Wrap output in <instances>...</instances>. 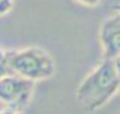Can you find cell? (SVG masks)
I'll list each match as a JSON object with an SVG mask.
<instances>
[{
	"mask_svg": "<svg viewBox=\"0 0 120 114\" xmlns=\"http://www.w3.org/2000/svg\"><path fill=\"white\" fill-rule=\"evenodd\" d=\"M120 76L112 61L103 59L90 72L76 88V100L85 111H97L119 94Z\"/></svg>",
	"mask_w": 120,
	"mask_h": 114,
	"instance_id": "cell-1",
	"label": "cell"
},
{
	"mask_svg": "<svg viewBox=\"0 0 120 114\" xmlns=\"http://www.w3.org/2000/svg\"><path fill=\"white\" fill-rule=\"evenodd\" d=\"M5 62L12 75L27 81H44L55 73L53 58L40 47H26L21 50L5 52Z\"/></svg>",
	"mask_w": 120,
	"mask_h": 114,
	"instance_id": "cell-2",
	"label": "cell"
},
{
	"mask_svg": "<svg viewBox=\"0 0 120 114\" xmlns=\"http://www.w3.org/2000/svg\"><path fill=\"white\" fill-rule=\"evenodd\" d=\"M34 87L35 82L17 75H8L0 79V102L5 103L6 108H12L20 113L29 103Z\"/></svg>",
	"mask_w": 120,
	"mask_h": 114,
	"instance_id": "cell-3",
	"label": "cell"
},
{
	"mask_svg": "<svg viewBox=\"0 0 120 114\" xmlns=\"http://www.w3.org/2000/svg\"><path fill=\"white\" fill-rule=\"evenodd\" d=\"M103 59H112L120 55V14H112L105 18L99 30Z\"/></svg>",
	"mask_w": 120,
	"mask_h": 114,
	"instance_id": "cell-4",
	"label": "cell"
},
{
	"mask_svg": "<svg viewBox=\"0 0 120 114\" xmlns=\"http://www.w3.org/2000/svg\"><path fill=\"white\" fill-rule=\"evenodd\" d=\"M14 2L15 0H0V17L6 15L12 11L14 8Z\"/></svg>",
	"mask_w": 120,
	"mask_h": 114,
	"instance_id": "cell-5",
	"label": "cell"
},
{
	"mask_svg": "<svg viewBox=\"0 0 120 114\" xmlns=\"http://www.w3.org/2000/svg\"><path fill=\"white\" fill-rule=\"evenodd\" d=\"M3 55H5V52H3ZM0 56V79L2 78H5V76H8V75H12L11 73V70H9V67L6 65V62H5V56Z\"/></svg>",
	"mask_w": 120,
	"mask_h": 114,
	"instance_id": "cell-6",
	"label": "cell"
},
{
	"mask_svg": "<svg viewBox=\"0 0 120 114\" xmlns=\"http://www.w3.org/2000/svg\"><path fill=\"white\" fill-rule=\"evenodd\" d=\"M78 3H81V5H85V6H96L100 3V0H76Z\"/></svg>",
	"mask_w": 120,
	"mask_h": 114,
	"instance_id": "cell-7",
	"label": "cell"
},
{
	"mask_svg": "<svg viewBox=\"0 0 120 114\" xmlns=\"http://www.w3.org/2000/svg\"><path fill=\"white\" fill-rule=\"evenodd\" d=\"M112 65H114V68H116V72H117V75L120 76V55L116 56V58L112 59Z\"/></svg>",
	"mask_w": 120,
	"mask_h": 114,
	"instance_id": "cell-8",
	"label": "cell"
},
{
	"mask_svg": "<svg viewBox=\"0 0 120 114\" xmlns=\"http://www.w3.org/2000/svg\"><path fill=\"white\" fill-rule=\"evenodd\" d=\"M0 114H20V113L15 111V110H12V108H5V110L0 111Z\"/></svg>",
	"mask_w": 120,
	"mask_h": 114,
	"instance_id": "cell-9",
	"label": "cell"
},
{
	"mask_svg": "<svg viewBox=\"0 0 120 114\" xmlns=\"http://www.w3.org/2000/svg\"><path fill=\"white\" fill-rule=\"evenodd\" d=\"M114 11H116V12H117V14H120V2H119V3H117V5H116V6H114Z\"/></svg>",
	"mask_w": 120,
	"mask_h": 114,
	"instance_id": "cell-10",
	"label": "cell"
},
{
	"mask_svg": "<svg viewBox=\"0 0 120 114\" xmlns=\"http://www.w3.org/2000/svg\"><path fill=\"white\" fill-rule=\"evenodd\" d=\"M3 55V50H0V56H2Z\"/></svg>",
	"mask_w": 120,
	"mask_h": 114,
	"instance_id": "cell-11",
	"label": "cell"
}]
</instances>
